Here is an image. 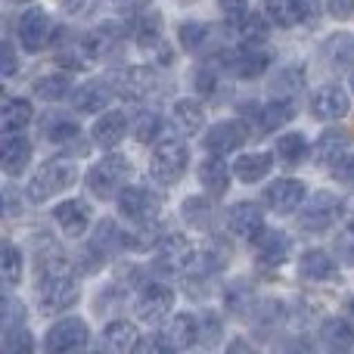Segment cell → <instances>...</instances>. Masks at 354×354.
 I'll return each instance as SVG.
<instances>
[{
	"mask_svg": "<svg viewBox=\"0 0 354 354\" xmlns=\"http://www.w3.org/2000/svg\"><path fill=\"white\" fill-rule=\"evenodd\" d=\"M44 137L50 143H68V140H78V124L66 115H47L44 118Z\"/></svg>",
	"mask_w": 354,
	"mask_h": 354,
	"instance_id": "obj_40",
	"label": "cell"
},
{
	"mask_svg": "<svg viewBox=\"0 0 354 354\" xmlns=\"http://www.w3.org/2000/svg\"><path fill=\"white\" fill-rule=\"evenodd\" d=\"M227 224H230V230L236 233V236L255 239L258 233L264 230V212L255 202H236V205L230 208V214H227Z\"/></svg>",
	"mask_w": 354,
	"mask_h": 354,
	"instance_id": "obj_20",
	"label": "cell"
},
{
	"mask_svg": "<svg viewBox=\"0 0 354 354\" xmlns=\"http://www.w3.org/2000/svg\"><path fill=\"white\" fill-rule=\"evenodd\" d=\"M320 342L333 351L354 348V320L351 317H326L320 324Z\"/></svg>",
	"mask_w": 354,
	"mask_h": 354,
	"instance_id": "obj_27",
	"label": "cell"
},
{
	"mask_svg": "<svg viewBox=\"0 0 354 354\" xmlns=\"http://www.w3.org/2000/svg\"><path fill=\"white\" fill-rule=\"evenodd\" d=\"M289 252H292V243L283 230H268L264 227L255 236V255L264 268H280V264L289 261Z\"/></svg>",
	"mask_w": 354,
	"mask_h": 354,
	"instance_id": "obj_15",
	"label": "cell"
},
{
	"mask_svg": "<svg viewBox=\"0 0 354 354\" xmlns=\"http://www.w3.org/2000/svg\"><path fill=\"white\" fill-rule=\"evenodd\" d=\"M326 6H330V12H333L336 19L354 16V0H326Z\"/></svg>",
	"mask_w": 354,
	"mask_h": 354,
	"instance_id": "obj_52",
	"label": "cell"
},
{
	"mask_svg": "<svg viewBox=\"0 0 354 354\" xmlns=\"http://www.w3.org/2000/svg\"><path fill=\"white\" fill-rule=\"evenodd\" d=\"M193 84H196V93H202V97H212V93L218 91V78H214L212 72H196Z\"/></svg>",
	"mask_w": 354,
	"mask_h": 354,
	"instance_id": "obj_51",
	"label": "cell"
},
{
	"mask_svg": "<svg viewBox=\"0 0 354 354\" xmlns=\"http://www.w3.org/2000/svg\"><path fill=\"white\" fill-rule=\"evenodd\" d=\"M311 115L317 122H339V118L348 115V93L336 84L320 87L311 97Z\"/></svg>",
	"mask_w": 354,
	"mask_h": 354,
	"instance_id": "obj_13",
	"label": "cell"
},
{
	"mask_svg": "<svg viewBox=\"0 0 354 354\" xmlns=\"http://www.w3.org/2000/svg\"><path fill=\"white\" fill-rule=\"evenodd\" d=\"M3 280L10 289L19 286V280H22V252L12 243H3Z\"/></svg>",
	"mask_w": 354,
	"mask_h": 354,
	"instance_id": "obj_44",
	"label": "cell"
},
{
	"mask_svg": "<svg viewBox=\"0 0 354 354\" xmlns=\"http://www.w3.org/2000/svg\"><path fill=\"white\" fill-rule=\"evenodd\" d=\"M171 308H174V292L168 286H162V283H153V286H147L140 292V299H137V317H140L143 324L156 326L171 314Z\"/></svg>",
	"mask_w": 354,
	"mask_h": 354,
	"instance_id": "obj_11",
	"label": "cell"
},
{
	"mask_svg": "<svg viewBox=\"0 0 354 354\" xmlns=\"http://www.w3.org/2000/svg\"><path fill=\"white\" fill-rule=\"evenodd\" d=\"M308 187L295 177H283V180H274L268 189H264V202H268L270 212L277 214H292L299 212V205L305 202Z\"/></svg>",
	"mask_w": 354,
	"mask_h": 354,
	"instance_id": "obj_10",
	"label": "cell"
},
{
	"mask_svg": "<svg viewBox=\"0 0 354 354\" xmlns=\"http://www.w3.org/2000/svg\"><path fill=\"white\" fill-rule=\"evenodd\" d=\"M199 180L212 196H224L227 189H230V168H227L224 159L214 153L199 165Z\"/></svg>",
	"mask_w": 354,
	"mask_h": 354,
	"instance_id": "obj_31",
	"label": "cell"
},
{
	"mask_svg": "<svg viewBox=\"0 0 354 354\" xmlns=\"http://www.w3.org/2000/svg\"><path fill=\"white\" fill-rule=\"evenodd\" d=\"M183 218L196 227H205L208 218H212V205H208V199H199V196L183 199Z\"/></svg>",
	"mask_w": 354,
	"mask_h": 354,
	"instance_id": "obj_45",
	"label": "cell"
},
{
	"mask_svg": "<svg viewBox=\"0 0 354 354\" xmlns=\"http://www.w3.org/2000/svg\"><path fill=\"white\" fill-rule=\"evenodd\" d=\"M342 218V199L330 189H320L314 193L308 202H301L299 208V227L305 233H324L330 230L336 221Z\"/></svg>",
	"mask_w": 354,
	"mask_h": 354,
	"instance_id": "obj_4",
	"label": "cell"
},
{
	"mask_svg": "<svg viewBox=\"0 0 354 354\" xmlns=\"http://www.w3.org/2000/svg\"><path fill=\"white\" fill-rule=\"evenodd\" d=\"M53 221L66 236H84L91 227V205L84 199H62L53 208Z\"/></svg>",
	"mask_w": 354,
	"mask_h": 354,
	"instance_id": "obj_14",
	"label": "cell"
},
{
	"mask_svg": "<svg viewBox=\"0 0 354 354\" xmlns=\"http://www.w3.org/2000/svg\"><path fill=\"white\" fill-rule=\"evenodd\" d=\"M35 93L47 103H56V100L72 93V81H68V75H41L35 81Z\"/></svg>",
	"mask_w": 354,
	"mask_h": 354,
	"instance_id": "obj_38",
	"label": "cell"
},
{
	"mask_svg": "<svg viewBox=\"0 0 354 354\" xmlns=\"http://www.w3.org/2000/svg\"><path fill=\"white\" fill-rule=\"evenodd\" d=\"M134 137L140 143H159L165 137V124H162L159 112H140V118L134 122Z\"/></svg>",
	"mask_w": 354,
	"mask_h": 354,
	"instance_id": "obj_42",
	"label": "cell"
},
{
	"mask_svg": "<svg viewBox=\"0 0 354 354\" xmlns=\"http://www.w3.org/2000/svg\"><path fill=\"white\" fill-rule=\"evenodd\" d=\"M78 295L81 289L72 280V268H68V261L59 252H53L50 258L44 255L37 261V301H41L44 314L68 311L78 301Z\"/></svg>",
	"mask_w": 354,
	"mask_h": 354,
	"instance_id": "obj_1",
	"label": "cell"
},
{
	"mask_svg": "<svg viewBox=\"0 0 354 354\" xmlns=\"http://www.w3.org/2000/svg\"><path fill=\"white\" fill-rule=\"evenodd\" d=\"M93 59H97V53H93L87 35L84 37H66V41L56 47V62H59L62 68H68V72H84V68L93 66Z\"/></svg>",
	"mask_w": 354,
	"mask_h": 354,
	"instance_id": "obj_18",
	"label": "cell"
},
{
	"mask_svg": "<svg viewBox=\"0 0 354 354\" xmlns=\"http://www.w3.org/2000/svg\"><path fill=\"white\" fill-rule=\"evenodd\" d=\"M19 3H25V0H19Z\"/></svg>",
	"mask_w": 354,
	"mask_h": 354,
	"instance_id": "obj_59",
	"label": "cell"
},
{
	"mask_svg": "<svg viewBox=\"0 0 354 354\" xmlns=\"http://www.w3.org/2000/svg\"><path fill=\"white\" fill-rule=\"evenodd\" d=\"M227 66H230L239 78H258V75L268 72L270 53H268V50H255V44H245L239 53H230Z\"/></svg>",
	"mask_w": 354,
	"mask_h": 354,
	"instance_id": "obj_23",
	"label": "cell"
},
{
	"mask_svg": "<svg viewBox=\"0 0 354 354\" xmlns=\"http://www.w3.org/2000/svg\"><path fill=\"white\" fill-rule=\"evenodd\" d=\"M189 165V149L183 140H177V137H162L159 143H156L153 149V177L162 183V187H174L177 180L183 177Z\"/></svg>",
	"mask_w": 354,
	"mask_h": 354,
	"instance_id": "obj_3",
	"label": "cell"
},
{
	"mask_svg": "<svg viewBox=\"0 0 354 354\" xmlns=\"http://www.w3.org/2000/svg\"><path fill=\"white\" fill-rule=\"evenodd\" d=\"M245 137H249V128L243 122H236V118H230V122H218L214 128H208L202 143H205L208 153L227 156V153H236L245 143Z\"/></svg>",
	"mask_w": 354,
	"mask_h": 354,
	"instance_id": "obj_12",
	"label": "cell"
},
{
	"mask_svg": "<svg viewBox=\"0 0 354 354\" xmlns=\"http://www.w3.org/2000/svg\"><path fill=\"white\" fill-rule=\"evenodd\" d=\"M31 162V143L25 140L22 134H6L3 137V147H0V165H3L6 174H22L25 165Z\"/></svg>",
	"mask_w": 354,
	"mask_h": 354,
	"instance_id": "obj_24",
	"label": "cell"
},
{
	"mask_svg": "<svg viewBox=\"0 0 354 354\" xmlns=\"http://www.w3.org/2000/svg\"><path fill=\"white\" fill-rule=\"evenodd\" d=\"M270 168H274V156L270 153H245L236 159L233 174H236L243 183H258L270 174Z\"/></svg>",
	"mask_w": 354,
	"mask_h": 354,
	"instance_id": "obj_32",
	"label": "cell"
},
{
	"mask_svg": "<svg viewBox=\"0 0 354 354\" xmlns=\"http://www.w3.org/2000/svg\"><path fill=\"white\" fill-rule=\"evenodd\" d=\"M264 16H268L277 28H292L301 19H308V10L301 0H264Z\"/></svg>",
	"mask_w": 354,
	"mask_h": 354,
	"instance_id": "obj_28",
	"label": "cell"
},
{
	"mask_svg": "<svg viewBox=\"0 0 354 354\" xmlns=\"http://www.w3.org/2000/svg\"><path fill=\"white\" fill-rule=\"evenodd\" d=\"M103 345L115 354H128V351H137L140 339H137L134 324H128V320H112L103 333Z\"/></svg>",
	"mask_w": 354,
	"mask_h": 354,
	"instance_id": "obj_33",
	"label": "cell"
},
{
	"mask_svg": "<svg viewBox=\"0 0 354 354\" xmlns=\"http://www.w3.org/2000/svg\"><path fill=\"white\" fill-rule=\"evenodd\" d=\"M245 3H249V0H221V6H224L227 12H236V10H243Z\"/></svg>",
	"mask_w": 354,
	"mask_h": 354,
	"instance_id": "obj_55",
	"label": "cell"
},
{
	"mask_svg": "<svg viewBox=\"0 0 354 354\" xmlns=\"http://www.w3.org/2000/svg\"><path fill=\"white\" fill-rule=\"evenodd\" d=\"M31 103L22 97H10L3 103V112H0V128L6 131V134H16V131H22L25 124L31 122Z\"/></svg>",
	"mask_w": 354,
	"mask_h": 354,
	"instance_id": "obj_37",
	"label": "cell"
},
{
	"mask_svg": "<svg viewBox=\"0 0 354 354\" xmlns=\"http://www.w3.org/2000/svg\"><path fill=\"white\" fill-rule=\"evenodd\" d=\"M324 56L330 66L336 68H351L354 66V35L348 31H336L324 41Z\"/></svg>",
	"mask_w": 354,
	"mask_h": 354,
	"instance_id": "obj_34",
	"label": "cell"
},
{
	"mask_svg": "<svg viewBox=\"0 0 354 354\" xmlns=\"http://www.w3.org/2000/svg\"><path fill=\"white\" fill-rule=\"evenodd\" d=\"M348 156V134L339 128H330L320 134L317 147H314V159H317V165H339V162Z\"/></svg>",
	"mask_w": 354,
	"mask_h": 354,
	"instance_id": "obj_26",
	"label": "cell"
},
{
	"mask_svg": "<svg viewBox=\"0 0 354 354\" xmlns=\"http://www.w3.org/2000/svg\"><path fill=\"white\" fill-rule=\"evenodd\" d=\"M124 134H128V122H124L122 112H103L97 118V124H93V140L106 149L118 147L124 140Z\"/></svg>",
	"mask_w": 354,
	"mask_h": 354,
	"instance_id": "obj_29",
	"label": "cell"
},
{
	"mask_svg": "<svg viewBox=\"0 0 354 354\" xmlns=\"http://www.w3.org/2000/svg\"><path fill=\"white\" fill-rule=\"evenodd\" d=\"M336 255L342 258V264L354 268V218L342 227V230H339V236H336Z\"/></svg>",
	"mask_w": 354,
	"mask_h": 354,
	"instance_id": "obj_46",
	"label": "cell"
},
{
	"mask_svg": "<svg viewBox=\"0 0 354 354\" xmlns=\"http://www.w3.org/2000/svg\"><path fill=\"white\" fill-rule=\"evenodd\" d=\"M109 81H112V87H115L118 97H124V100H143L156 84L153 72H149V68H140V66L124 68V72L112 75Z\"/></svg>",
	"mask_w": 354,
	"mask_h": 354,
	"instance_id": "obj_19",
	"label": "cell"
},
{
	"mask_svg": "<svg viewBox=\"0 0 354 354\" xmlns=\"http://www.w3.org/2000/svg\"><path fill=\"white\" fill-rule=\"evenodd\" d=\"M112 3H115L118 10H124V12H134V10H143V6H149V0H112Z\"/></svg>",
	"mask_w": 354,
	"mask_h": 354,
	"instance_id": "obj_54",
	"label": "cell"
},
{
	"mask_svg": "<svg viewBox=\"0 0 354 354\" xmlns=\"http://www.w3.org/2000/svg\"><path fill=\"white\" fill-rule=\"evenodd\" d=\"M87 41H91V47L97 56H112L124 44V28L115 22H100L97 28L87 35Z\"/></svg>",
	"mask_w": 354,
	"mask_h": 354,
	"instance_id": "obj_36",
	"label": "cell"
},
{
	"mask_svg": "<svg viewBox=\"0 0 354 354\" xmlns=\"http://www.w3.org/2000/svg\"><path fill=\"white\" fill-rule=\"evenodd\" d=\"M59 3H62V6H66V10H68V12H78V10H81V6H84V0H59Z\"/></svg>",
	"mask_w": 354,
	"mask_h": 354,
	"instance_id": "obj_56",
	"label": "cell"
},
{
	"mask_svg": "<svg viewBox=\"0 0 354 354\" xmlns=\"http://www.w3.org/2000/svg\"><path fill=\"white\" fill-rule=\"evenodd\" d=\"M333 174H336L339 183H345V187H354V156H345L339 165H333Z\"/></svg>",
	"mask_w": 354,
	"mask_h": 354,
	"instance_id": "obj_50",
	"label": "cell"
},
{
	"mask_svg": "<svg viewBox=\"0 0 354 354\" xmlns=\"http://www.w3.org/2000/svg\"><path fill=\"white\" fill-rule=\"evenodd\" d=\"M91 342V330L81 317H66L59 324H53L44 336V348L47 351H75V348H84Z\"/></svg>",
	"mask_w": 354,
	"mask_h": 354,
	"instance_id": "obj_8",
	"label": "cell"
},
{
	"mask_svg": "<svg viewBox=\"0 0 354 354\" xmlns=\"http://www.w3.org/2000/svg\"><path fill=\"white\" fill-rule=\"evenodd\" d=\"M3 348L10 351V354H16V351H31V348H35V342H31V336L25 333V326H16V330H6Z\"/></svg>",
	"mask_w": 354,
	"mask_h": 354,
	"instance_id": "obj_48",
	"label": "cell"
},
{
	"mask_svg": "<svg viewBox=\"0 0 354 354\" xmlns=\"http://www.w3.org/2000/svg\"><path fill=\"white\" fill-rule=\"evenodd\" d=\"M299 274H301V280H311V283H336L339 280V264L330 252L308 249L305 255L299 258Z\"/></svg>",
	"mask_w": 354,
	"mask_h": 354,
	"instance_id": "obj_17",
	"label": "cell"
},
{
	"mask_svg": "<svg viewBox=\"0 0 354 354\" xmlns=\"http://www.w3.org/2000/svg\"><path fill=\"white\" fill-rule=\"evenodd\" d=\"M128 245V236H124L122 230H118L115 221H100L97 230H93V239L91 245H87V255H93V261L103 264L106 258L118 255V252Z\"/></svg>",
	"mask_w": 354,
	"mask_h": 354,
	"instance_id": "obj_16",
	"label": "cell"
},
{
	"mask_svg": "<svg viewBox=\"0 0 354 354\" xmlns=\"http://www.w3.org/2000/svg\"><path fill=\"white\" fill-rule=\"evenodd\" d=\"M171 122L183 137H193V134H199L202 124H205V112H202V106L196 103V100H177L171 106Z\"/></svg>",
	"mask_w": 354,
	"mask_h": 354,
	"instance_id": "obj_30",
	"label": "cell"
},
{
	"mask_svg": "<svg viewBox=\"0 0 354 354\" xmlns=\"http://www.w3.org/2000/svg\"><path fill=\"white\" fill-rule=\"evenodd\" d=\"M75 180H78V165H75V159H62V156L59 159H50V162H44L35 171V177L28 180V199L47 202L50 196L68 189Z\"/></svg>",
	"mask_w": 354,
	"mask_h": 354,
	"instance_id": "obj_2",
	"label": "cell"
},
{
	"mask_svg": "<svg viewBox=\"0 0 354 354\" xmlns=\"http://www.w3.org/2000/svg\"><path fill=\"white\" fill-rule=\"evenodd\" d=\"M196 258H199L196 255V245L183 233H168V236H162L156 243V261L165 270H187V268H193Z\"/></svg>",
	"mask_w": 354,
	"mask_h": 354,
	"instance_id": "obj_9",
	"label": "cell"
},
{
	"mask_svg": "<svg viewBox=\"0 0 354 354\" xmlns=\"http://www.w3.org/2000/svg\"><path fill=\"white\" fill-rule=\"evenodd\" d=\"M301 68H283L274 81H270V93L274 97H283V100H295V93L301 91Z\"/></svg>",
	"mask_w": 354,
	"mask_h": 354,
	"instance_id": "obj_43",
	"label": "cell"
},
{
	"mask_svg": "<svg viewBox=\"0 0 354 354\" xmlns=\"http://www.w3.org/2000/svg\"><path fill=\"white\" fill-rule=\"evenodd\" d=\"M16 31H19V41H22L25 50L41 53L50 44V37H53V22H50V16L41 6H28V10H22V16H19Z\"/></svg>",
	"mask_w": 354,
	"mask_h": 354,
	"instance_id": "obj_6",
	"label": "cell"
},
{
	"mask_svg": "<svg viewBox=\"0 0 354 354\" xmlns=\"http://www.w3.org/2000/svg\"><path fill=\"white\" fill-rule=\"evenodd\" d=\"M16 75V50H12V41H3V78H12Z\"/></svg>",
	"mask_w": 354,
	"mask_h": 354,
	"instance_id": "obj_53",
	"label": "cell"
},
{
	"mask_svg": "<svg viewBox=\"0 0 354 354\" xmlns=\"http://www.w3.org/2000/svg\"><path fill=\"white\" fill-rule=\"evenodd\" d=\"M159 205H162L159 193H153V189H147V187H124L122 193H118V212L128 221H134V224H149V221H156Z\"/></svg>",
	"mask_w": 354,
	"mask_h": 354,
	"instance_id": "obj_7",
	"label": "cell"
},
{
	"mask_svg": "<svg viewBox=\"0 0 354 354\" xmlns=\"http://www.w3.org/2000/svg\"><path fill=\"white\" fill-rule=\"evenodd\" d=\"M277 156H280L286 165H299V162L308 159V140L305 134H299V131H292V134H283L280 140H277Z\"/></svg>",
	"mask_w": 354,
	"mask_h": 354,
	"instance_id": "obj_39",
	"label": "cell"
},
{
	"mask_svg": "<svg viewBox=\"0 0 354 354\" xmlns=\"http://www.w3.org/2000/svg\"><path fill=\"white\" fill-rule=\"evenodd\" d=\"M351 93H354V75H351Z\"/></svg>",
	"mask_w": 354,
	"mask_h": 354,
	"instance_id": "obj_58",
	"label": "cell"
},
{
	"mask_svg": "<svg viewBox=\"0 0 354 354\" xmlns=\"http://www.w3.org/2000/svg\"><path fill=\"white\" fill-rule=\"evenodd\" d=\"M230 31L239 37L243 44H261L268 41V19L261 12H249V10H236L230 19Z\"/></svg>",
	"mask_w": 354,
	"mask_h": 354,
	"instance_id": "obj_25",
	"label": "cell"
},
{
	"mask_svg": "<svg viewBox=\"0 0 354 354\" xmlns=\"http://www.w3.org/2000/svg\"><path fill=\"white\" fill-rule=\"evenodd\" d=\"M208 37H212V28H208L205 22H183L180 31H177V41H180L183 50H189V53H199L208 44Z\"/></svg>",
	"mask_w": 354,
	"mask_h": 354,
	"instance_id": "obj_41",
	"label": "cell"
},
{
	"mask_svg": "<svg viewBox=\"0 0 354 354\" xmlns=\"http://www.w3.org/2000/svg\"><path fill=\"white\" fill-rule=\"evenodd\" d=\"M134 41L140 50H162L165 47V35H162V16L159 12H143L137 19Z\"/></svg>",
	"mask_w": 354,
	"mask_h": 354,
	"instance_id": "obj_35",
	"label": "cell"
},
{
	"mask_svg": "<svg viewBox=\"0 0 354 354\" xmlns=\"http://www.w3.org/2000/svg\"><path fill=\"white\" fill-rule=\"evenodd\" d=\"M227 308H230L233 314H245V311H252V292L243 286V283H233L230 289H227Z\"/></svg>",
	"mask_w": 354,
	"mask_h": 354,
	"instance_id": "obj_47",
	"label": "cell"
},
{
	"mask_svg": "<svg viewBox=\"0 0 354 354\" xmlns=\"http://www.w3.org/2000/svg\"><path fill=\"white\" fill-rule=\"evenodd\" d=\"M345 317H351V320H354V299L345 301Z\"/></svg>",
	"mask_w": 354,
	"mask_h": 354,
	"instance_id": "obj_57",
	"label": "cell"
},
{
	"mask_svg": "<svg viewBox=\"0 0 354 354\" xmlns=\"http://www.w3.org/2000/svg\"><path fill=\"white\" fill-rule=\"evenodd\" d=\"M131 174V162L124 159V156H106V159H100L97 165L87 171V189H91L93 196H100V199H109V196L122 193L124 189V180H128Z\"/></svg>",
	"mask_w": 354,
	"mask_h": 354,
	"instance_id": "obj_5",
	"label": "cell"
},
{
	"mask_svg": "<svg viewBox=\"0 0 354 354\" xmlns=\"http://www.w3.org/2000/svg\"><path fill=\"white\" fill-rule=\"evenodd\" d=\"M162 336H165L171 351H187L199 342V320H196L193 314H177L171 324L162 330Z\"/></svg>",
	"mask_w": 354,
	"mask_h": 354,
	"instance_id": "obj_22",
	"label": "cell"
},
{
	"mask_svg": "<svg viewBox=\"0 0 354 354\" xmlns=\"http://www.w3.org/2000/svg\"><path fill=\"white\" fill-rule=\"evenodd\" d=\"M221 320H218V314H212V311H205L199 317V342H205V345H214L218 342V336H221Z\"/></svg>",
	"mask_w": 354,
	"mask_h": 354,
	"instance_id": "obj_49",
	"label": "cell"
},
{
	"mask_svg": "<svg viewBox=\"0 0 354 354\" xmlns=\"http://www.w3.org/2000/svg\"><path fill=\"white\" fill-rule=\"evenodd\" d=\"M112 97H115L112 81H87L72 93V106L78 112H100L112 103Z\"/></svg>",
	"mask_w": 354,
	"mask_h": 354,
	"instance_id": "obj_21",
	"label": "cell"
}]
</instances>
